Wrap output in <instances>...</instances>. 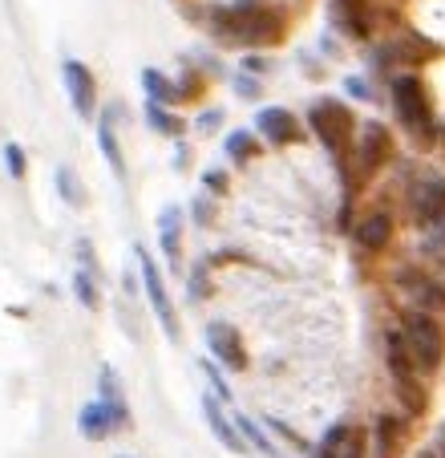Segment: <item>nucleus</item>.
I'll use <instances>...</instances> for the list:
<instances>
[{"label":"nucleus","instance_id":"obj_1","mask_svg":"<svg viewBox=\"0 0 445 458\" xmlns=\"http://www.w3.org/2000/svg\"><path fill=\"white\" fill-rule=\"evenodd\" d=\"M211 29L222 41L275 45L283 37V13L264 4V0H235V4L211 9Z\"/></svg>","mask_w":445,"mask_h":458},{"label":"nucleus","instance_id":"obj_2","mask_svg":"<svg viewBox=\"0 0 445 458\" xmlns=\"http://www.w3.org/2000/svg\"><path fill=\"white\" fill-rule=\"evenodd\" d=\"M393 110L413 134L421 139H433V106H429V94H425V81L417 73H401L393 78Z\"/></svg>","mask_w":445,"mask_h":458},{"label":"nucleus","instance_id":"obj_3","mask_svg":"<svg viewBox=\"0 0 445 458\" xmlns=\"http://www.w3.org/2000/svg\"><path fill=\"white\" fill-rule=\"evenodd\" d=\"M401 333H405V341H409L413 357H417V369H425V373L441 369V361H445V329L429 317V312H417V309L405 312Z\"/></svg>","mask_w":445,"mask_h":458},{"label":"nucleus","instance_id":"obj_4","mask_svg":"<svg viewBox=\"0 0 445 458\" xmlns=\"http://www.w3.org/2000/svg\"><path fill=\"white\" fill-rule=\"evenodd\" d=\"M126 422H130V414H126V402H122V394H118V389H113L110 373H102V398H97V402H89V406L78 414V430L86 434V438L102 442L105 434L122 430V426H126Z\"/></svg>","mask_w":445,"mask_h":458},{"label":"nucleus","instance_id":"obj_5","mask_svg":"<svg viewBox=\"0 0 445 458\" xmlns=\"http://www.w3.org/2000/svg\"><path fill=\"white\" fill-rule=\"evenodd\" d=\"M308 126L312 134H316L320 142H324L332 155H340L344 147H348L352 139V126H357V118H352V110L344 102H336V98H324V102H316L308 110Z\"/></svg>","mask_w":445,"mask_h":458},{"label":"nucleus","instance_id":"obj_6","mask_svg":"<svg viewBox=\"0 0 445 458\" xmlns=\"http://www.w3.org/2000/svg\"><path fill=\"white\" fill-rule=\"evenodd\" d=\"M393 284H397V293H401L417 312H429V317H433V312H445V284L437 276H429V272L397 268L393 272Z\"/></svg>","mask_w":445,"mask_h":458},{"label":"nucleus","instance_id":"obj_7","mask_svg":"<svg viewBox=\"0 0 445 458\" xmlns=\"http://www.w3.org/2000/svg\"><path fill=\"white\" fill-rule=\"evenodd\" d=\"M405 203H409V219L417 227L437 224V219L445 216V174H421L409 187Z\"/></svg>","mask_w":445,"mask_h":458},{"label":"nucleus","instance_id":"obj_8","mask_svg":"<svg viewBox=\"0 0 445 458\" xmlns=\"http://www.w3.org/2000/svg\"><path fill=\"white\" fill-rule=\"evenodd\" d=\"M134 256H138V268H142V284H146V296H150V304H155L158 325L166 329V337H171V341H179V317H174V304H171V296H166V284H163V276H158L155 259L146 256L142 248H138Z\"/></svg>","mask_w":445,"mask_h":458},{"label":"nucleus","instance_id":"obj_9","mask_svg":"<svg viewBox=\"0 0 445 458\" xmlns=\"http://www.w3.org/2000/svg\"><path fill=\"white\" fill-rule=\"evenodd\" d=\"M389 158H393V134H389V126H381V122H365V126H360V139H357L360 174H373L377 166H385Z\"/></svg>","mask_w":445,"mask_h":458},{"label":"nucleus","instance_id":"obj_10","mask_svg":"<svg viewBox=\"0 0 445 458\" xmlns=\"http://www.w3.org/2000/svg\"><path fill=\"white\" fill-rule=\"evenodd\" d=\"M312 458H368V434L352 422H336L332 430L320 438Z\"/></svg>","mask_w":445,"mask_h":458},{"label":"nucleus","instance_id":"obj_11","mask_svg":"<svg viewBox=\"0 0 445 458\" xmlns=\"http://www.w3.org/2000/svg\"><path fill=\"white\" fill-rule=\"evenodd\" d=\"M206 345H211V357L219 365H227V369H248V353H243V341L239 333L227 325V320H211L206 325Z\"/></svg>","mask_w":445,"mask_h":458},{"label":"nucleus","instance_id":"obj_12","mask_svg":"<svg viewBox=\"0 0 445 458\" xmlns=\"http://www.w3.org/2000/svg\"><path fill=\"white\" fill-rule=\"evenodd\" d=\"M65 89H69V102H73L78 118H94L97 81H94V73H89V65H81V61H65Z\"/></svg>","mask_w":445,"mask_h":458},{"label":"nucleus","instance_id":"obj_13","mask_svg":"<svg viewBox=\"0 0 445 458\" xmlns=\"http://www.w3.org/2000/svg\"><path fill=\"white\" fill-rule=\"evenodd\" d=\"M256 130L272 142V147H291V142H300V122H296L291 110H283V106H267V110H259Z\"/></svg>","mask_w":445,"mask_h":458},{"label":"nucleus","instance_id":"obj_14","mask_svg":"<svg viewBox=\"0 0 445 458\" xmlns=\"http://www.w3.org/2000/svg\"><path fill=\"white\" fill-rule=\"evenodd\" d=\"M203 418H206V426L214 430V438H219L227 450H235V454H243V450H248L239 426H231V418L222 414V398H219V394H206V398H203Z\"/></svg>","mask_w":445,"mask_h":458},{"label":"nucleus","instance_id":"obj_15","mask_svg":"<svg viewBox=\"0 0 445 458\" xmlns=\"http://www.w3.org/2000/svg\"><path fill=\"white\" fill-rule=\"evenodd\" d=\"M389 240H393V216L389 211H368L357 224V248L381 251V248H389Z\"/></svg>","mask_w":445,"mask_h":458},{"label":"nucleus","instance_id":"obj_16","mask_svg":"<svg viewBox=\"0 0 445 458\" xmlns=\"http://www.w3.org/2000/svg\"><path fill=\"white\" fill-rule=\"evenodd\" d=\"M385 365H389V373H393V381L417 377V357H413V349H409V341H405L401 329H393L385 337Z\"/></svg>","mask_w":445,"mask_h":458},{"label":"nucleus","instance_id":"obj_17","mask_svg":"<svg viewBox=\"0 0 445 458\" xmlns=\"http://www.w3.org/2000/svg\"><path fill=\"white\" fill-rule=\"evenodd\" d=\"M405 438V422L397 414H381L373 426V458H393Z\"/></svg>","mask_w":445,"mask_h":458},{"label":"nucleus","instance_id":"obj_18","mask_svg":"<svg viewBox=\"0 0 445 458\" xmlns=\"http://www.w3.org/2000/svg\"><path fill=\"white\" fill-rule=\"evenodd\" d=\"M158 248H163L166 264H179V251H182V216H179V208H166L163 219H158Z\"/></svg>","mask_w":445,"mask_h":458},{"label":"nucleus","instance_id":"obj_19","mask_svg":"<svg viewBox=\"0 0 445 458\" xmlns=\"http://www.w3.org/2000/svg\"><path fill=\"white\" fill-rule=\"evenodd\" d=\"M73 293L86 309H97V280H94V251L81 243V272L73 276Z\"/></svg>","mask_w":445,"mask_h":458},{"label":"nucleus","instance_id":"obj_20","mask_svg":"<svg viewBox=\"0 0 445 458\" xmlns=\"http://www.w3.org/2000/svg\"><path fill=\"white\" fill-rule=\"evenodd\" d=\"M340 29L348 37H357V41H365V37L373 33V21H368L365 4H357V0H340Z\"/></svg>","mask_w":445,"mask_h":458},{"label":"nucleus","instance_id":"obj_21","mask_svg":"<svg viewBox=\"0 0 445 458\" xmlns=\"http://www.w3.org/2000/svg\"><path fill=\"white\" fill-rule=\"evenodd\" d=\"M97 147H102L105 163H110V171L118 174V179H126V158H122V147H118V134H113V122L102 118V126H97Z\"/></svg>","mask_w":445,"mask_h":458},{"label":"nucleus","instance_id":"obj_22","mask_svg":"<svg viewBox=\"0 0 445 458\" xmlns=\"http://www.w3.org/2000/svg\"><path fill=\"white\" fill-rule=\"evenodd\" d=\"M393 389H397V402L405 406V414L421 418V414L429 410V394H425V386H421L417 377H409V381H393Z\"/></svg>","mask_w":445,"mask_h":458},{"label":"nucleus","instance_id":"obj_23","mask_svg":"<svg viewBox=\"0 0 445 458\" xmlns=\"http://www.w3.org/2000/svg\"><path fill=\"white\" fill-rule=\"evenodd\" d=\"M142 86H146V94H150V102H182L179 98V89H174V81L166 78V73H158V70H142Z\"/></svg>","mask_w":445,"mask_h":458},{"label":"nucleus","instance_id":"obj_24","mask_svg":"<svg viewBox=\"0 0 445 458\" xmlns=\"http://www.w3.org/2000/svg\"><path fill=\"white\" fill-rule=\"evenodd\" d=\"M146 122H150V130H158V134H171V139H179V134H182V122L174 118V114L166 110L163 102H150V106H146Z\"/></svg>","mask_w":445,"mask_h":458},{"label":"nucleus","instance_id":"obj_25","mask_svg":"<svg viewBox=\"0 0 445 458\" xmlns=\"http://www.w3.org/2000/svg\"><path fill=\"white\" fill-rule=\"evenodd\" d=\"M227 155H231L235 163H248V158H256L259 155L256 134H248V130H231V134H227Z\"/></svg>","mask_w":445,"mask_h":458},{"label":"nucleus","instance_id":"obj_26","mask_svg":"<svg viewBox=\"0 0 445 458\" xmlns=\"http://www.w3.org/2000/svg\"><path fill=\"white\" fill-rule=\"evenodd\" d=\"M239 434H243V438H248L256 450H264L267 458H280V454H275V446H272V442H267V434L259 430V426L251 422V418H239Z\"/></svg>","mask_w":445,"mask_h":458},{"label":"nucleus","instance_id":"obj_27","mask_svg":"<svg viewBox=\"0 0 445 458\" xmlns=\"http://www.w3.org/2000/svg\"><path fill=\"white\" fill-rule=\"evenodd\" d=\"M421 251H425V256H445V216L425 227V243H421Z\"/></svg>","mask_w":445,"mask_h":458},{"label":"nucleus","instance_id":"obj_28","mask_svg":"<svg viewBox=\"0 0 445 458\" xmlns=\"http://www.w3.org/2000/svg\"><path fill=\"white\" fill-rule=\"evenodd\" d=\"M4 166H9V174L21 182V179H25V150L9 142V147H4Z\"/></svg>","mask_w":445,"mask_h":458},{"label":"nucleus","instance_id":"obj_29","mask_svg":"<svg viewBox=\"0 0 445 458\" xmlns=\"http://www.w3.org/2000/svg\"><path fill=\"white\" fill-rule=\"evenodd\" d=\"M203 373H206V377H211L214 394H219V398H222V402H231V389H227V381H222V377H219V369H214V365H211V361H203Z\"/></svg>","mask_w":445,"mask_h":458},{"label":"nucleus","instance_id":"obj_30","mask_svg":"<svg viewBox=\"0 0 445 458\" xmlns=\"http://www.w3.org/2000/svg\"><path fill=\"white\" fill-rule=\"evenodd\" d=\"M57 182H61V195H65V199H73V203L86 199V195H81V191L73 187V174H69V171H57Z\"/></svg>","mask_w":445,"mask_h":458},{"label":"nucleus","instance_id":"obj_31","mask_svg":"<svg viewBox=\"0 0 445 458\" xmlns=\"http://www.w3.org/2000/svg\"><path fill=\"white\" fill-rule=\"evenodd\" d=\"M344 86H348V94H352V98H360V102H368V98H373V89H368V81H365V78H348Z\"/></svg>","mask_w":445,"mask_h":458},{"label":"nucleus","instance_id":"obj_32","mask_svg":"<svg viewBox=\"0 0 445 458\" xmlns=\"http://www.w3.org/2000/svg\"><path fill=\"white\" fill-rule=\"evenodd\" d=\"M203 182H206V191H214V195H222V191H227V174H222V171H206Z\"/></svg>","mask_w":445,"mask_h":458},{"label":"nucleus","instance_id":"obj_33","mask_svg":"<svg viewBox=\"0 0 445 458\" xmlns=\"http://www.w3.org/2000/svg\"><path fill=\"white\" fill-rule=\"evenodd\" d=\"M235 89H239V98H259V81L256 78H239L235 81Z\"/></svg>","mask_w":445,"mask_h":458},{"label":"nucleus","instance_id":"obj_34","mask_svg":"<svg viewBox=\"0 0 445 458\" xmlns=\"http://www.w3.org/2000/svg\"><path fill=\"white\" fill-rule=\"evenodd\" d=\"M433 259H437V272H433V276L445 284V256H433Z\"/></svg>","mask_w":445,"mask_h":458},{"label":"nucleus","instance_id":"obj_35","mask_svg":"<svg viewBox=\"0 0 445 458\" xmlns=\"http://www.w3.org/2000/svg\"><path fill=\"white\" fill-rule=\"evenodd\" d=\"M417 458H437V454H433V450H421V454H417Z\"/></svg>","mask_w":445,"mask_h":458},{"label":"nucleus","instance_id":"obj_36","mask_svg":"<svg viewBox=\"0 0 445 458\" xmlns=\"http://www.w3.org/2000/svg\"><path fill=\"white\" fill-rule=\"evenodd\" d=\"M441 458H445V430H441Z\"/></svg>","mask_w":445,"mask_h":458}]
</instances>
